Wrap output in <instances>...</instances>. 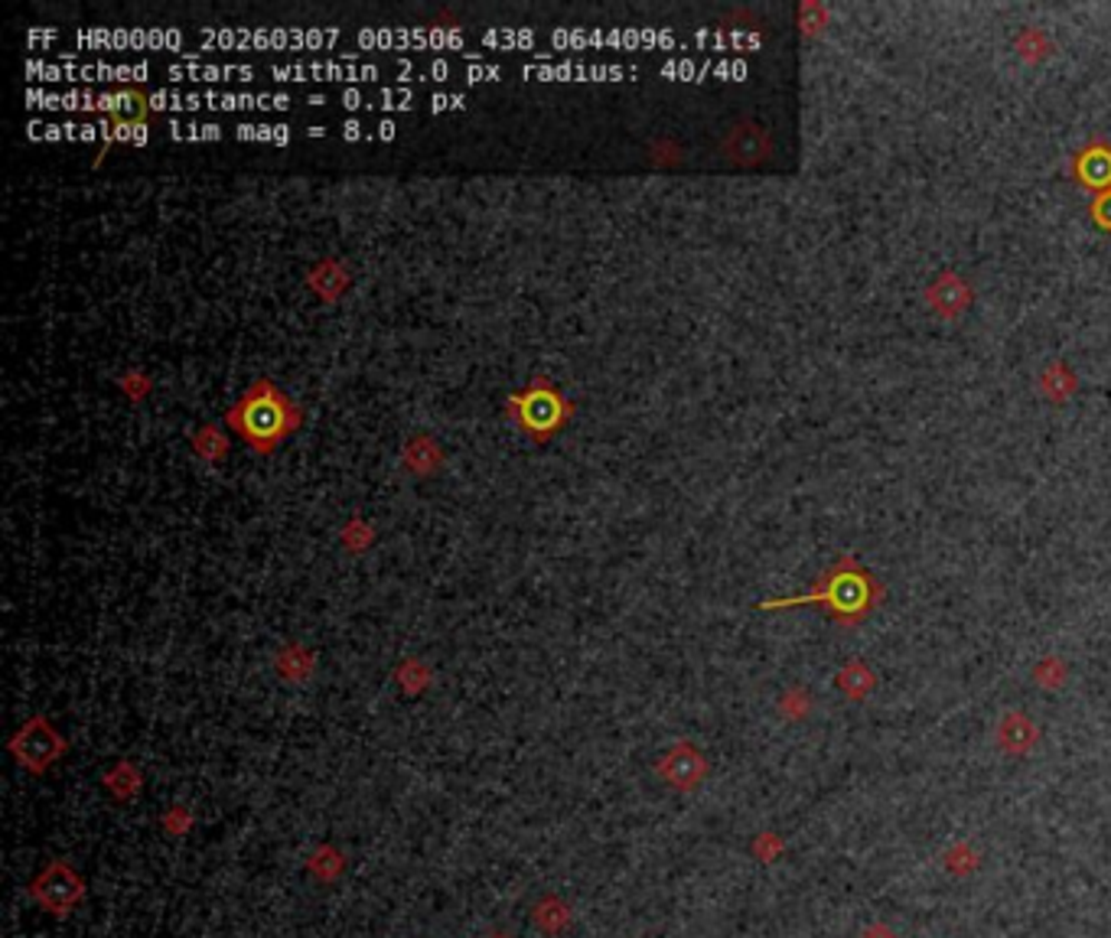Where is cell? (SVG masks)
<instances>
[{
    "label": "cell",
    "instance_id": "obj_1",
    "mask_svg": "<svg viewBox=\"0 0 1111 938\" xmlns=\"http://www.w3.org/2000/svg\"><path fill=\"white\" fill-rule=\"evenodd\" d=\"M880 597V584L857 564L855 557H841L821 580V587L809 594V597L796 599H770L763 603L767 609H779V606H812L821 603L828 606L841 623H860Z\"/></svg>",
    "mask_w": 1111,
    "mask_h": 938
},
{
    "label": "cell",
    "instance_id": "obj_2",
    "mask_svg": "<svg viewBox=\"0 0 1111 938\" xmlns=\"http://www.w3.org/2000/svg\"><path fill=\"white\" fill-rule=\"evenodd\" d=\"M232 424L255 443H274L288 430V408L274 391L264 388L261 394L245 398L238 404V411H232Z\"/></svg>",
    "mask_w": 1111,
    "mask_h": 938
},
{
    "label": "cell",
    "instance_id": "obj_3",
    "mask_svg": "<svg viewBox=\"0 0 1111 938\" xmlns=\"http://www.w3.org/2000/svg\"><path fill=\"white\" fill-rule=\"evenodd\" d=\"M975 303V287L968 277H962L958 271H939L929 284H926V306L939 316V320H958L962 313H968Z\"/></svg>",
    "mask_w": 1111,
    "mask_h": 938
},
{
    "label": "cell",
    "instance_id": "obj_4",
    "mask_svg": "<svg viewBox=\"0 0 1111 938\" xmlns=\"http://www.w3.org/2000/svg\"><path fill=\"white\" fill-rule=\"evenodd\" d=\"M1072 176L1082 189L1109 193L1111 189V144L1109 140H1089L1075 157H1072Z\"/></svg>",
    "mask_w": 1111,
    "mask_h": 938
},
{
    "label": "cell",
    "instance_id": "obj_5",
    "mask_svg": "<svg viewBox=\"0 0 1111 938\" xmlns=\"http://www.w3.org/2000/svg\"><path fill=\"white\" fill-rule=\"evenodd\" d=\"M1036 388H1040V394H1043L1050 404H1066V401L1075 398V391H1079V375L1072 372L1069 362L1056 359V362H1046V365L1040 369Z\"/></svg>",
    "mask_w": 1111,
    "mask_h": 938
},
{
    "label": "cell",
    "instance_id": "obj_6",
    "mask_svg": "<svg viewBox=\"0 0 1111 938\" xmlns=\"http://www.w3.org/2000/svg\"><path fill=\"white\" fill-rule=\"evenodd\" d=\"M724 147L737 164H760V160H767V154L772 150L770 137H767L760 128H753V125H743V128L730 130Z\"/></svg>",
    "mask_w": 1111,
    "mask_h": 938
},
{
    "label": "cell",
    "instance_id": "obj_7",
    "mask_svg": "<svg viewBox=\"0 0 1111 938\" xmlns=\"http://www.w3.org/2000/svg\"><path fill=\"white\" fill-rule=\"evenodd\" d=\"M1056 49H1060V46H1056V40H1053L1043 27H1024V30L1014 37V52L1021 56V62H1026V66H1040V62L1053 59Z\"/></svg>",
    "mask_w": 1111,
    "mask_h": 938
},
{
    "label": "cell",
    "instance_id": "obj_8",
    "mask_svg": "<svg viewBox=\"0 0 1111 938\" xmlns=\"http://www.w3.org/2000/svg\"><path fill=\"white\" fill-rule=\"evenodd\" d=\"M662 772L672 779V785H694L701 779V772H704V763H701V756L691 746H679L662 763Z\"/></svg>",
    "mask_w": 1111,
    "mask_h": 938
},
{
    "label": "cell",
    "instance_id": "obj_9",
    "mask_svg": "<svg viewBox=\"0 0 1111 938\" xmlns=\"http://www.w3.org/2000/svg\"><path fill=\"white\" fill-rule=\"evenodd\" d=\"M997 740H1001L1004 750H1011V753H1024V750H1030V746L1036 743V726H1033V721H1026L1024 714H1007V717L1001 721Z\"/></svg>",
    "mask_w": 1111,
    "mask_h": 938
},
{
    "label": "cell",
    "instance_id": "obj_10",
    "mask_svg": "<svg viewBox=\"0 0 1111 938\" xmlns=\"http://www.w3.org/2000/svg\"><path fill=\"white\" fill-rule=\"evenodd\" d=\"M838 687L855 697V701H864L874 687H877V675L864 665V662H851L838 672Z\"/></svg>",
    "mask_w": 1111,
    "mask_h": 938
},
{
    "label": "cell",
    "instance_id": "obj_11",
    "mask_svg": "<svg viewBox=\"0 0 1111 938\" xmlns=\"http://www.w3.org/2000/svg\"><path fill=\"white\" fill-rule=\"evenodd\" d=\"M522 414H525V424L552 427L557 418V398L552 394V391H548V394L535 391V394H528V398H525V408H522Z\"/></svg>",
    "mask_w": 1111,
    "mask_h": 938
},
{
    "label": "cell",
    "instance_id": "obj_12",
    "mask_svg": "<svg viewBox=\"0 0 1111 938\" xmlns=\"http://www.w3.org/2000/svg\"><path fill=\"white\" fill-rule=\"evenodd\" d=\"M828 20H831V10H828L825 3H818V0H806V3L799 7V30H802V37H809V40L821 37V33L828 30Z\"/></svg>",
    "mask_w": 1111,
    "mask_h": 938
},
{
    "label": "cell",
    "instance_id": "obj_13",
    "mask_svg": "<svg viewBox=\"0 0 1111 938\" xmlns=\"http://www.w3.org/2000/svg\"><path fill=\"white\" fill-rule=\"evenodd\" d=\"M79 893H82V887H76V880H72L62 867H59L56 890H40V896H43L49 906H56V909H66L69 902H76V896Z\"/></svg>",
    "mask_w": 1111,
    "mask_h": 938
},
{
    "label": "cell",
    "instance_id": "obj_14",
    "mask_svg": "<svg viewBox=\"0 0 1111 938\" xmlns=\"http://www.w3.org/2000/svg\"><path fill=\"white\" fill-rule=\"evenodd\" d=\"M1033 678H1036L1040 687H1063V682H1066V662L1056 658V655H1050V658H1043L1033 668Z\"/></svg>",
    "mask_w": 1111,
    "mask_h": 938
},
{
    "label": "cell",
    "instance_id": "obj_15",
    "mask_svg": "<svg viewBox=\"0 0 1111 938\" xmlns=\"http://www.w3.org/2000/svg\"><path fill=\"white\" fill-rule=\"evenodd\" d=\"M1092 222L1099 225V228H1105V232H1111V189L1109 193H1099L1095 199H1092Z\"/></svg>",
    "mask_w": 1111,
    "mask_h": 938
}]
</instances>
